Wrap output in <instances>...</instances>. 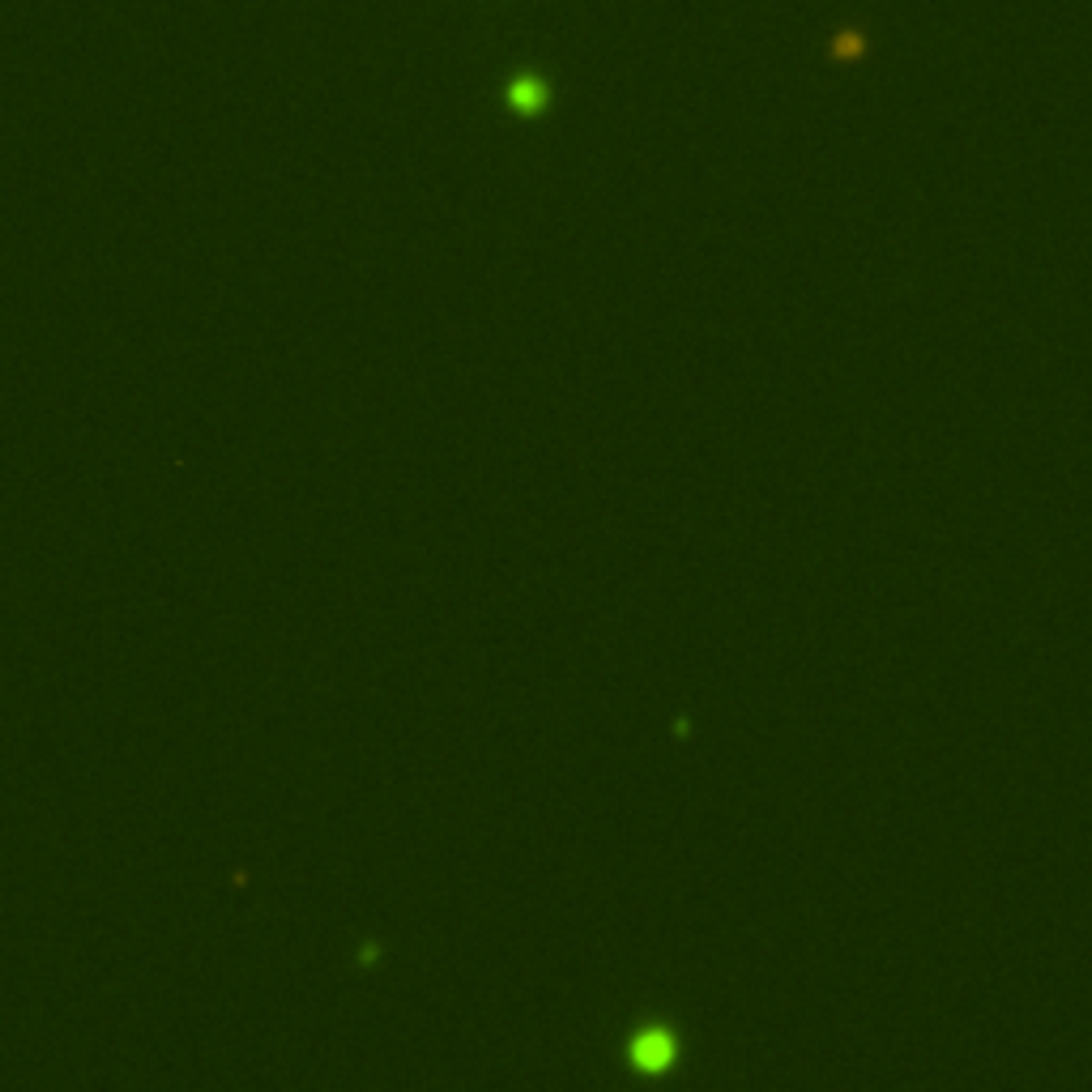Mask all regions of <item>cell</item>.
<instances>
[{
	"instance_id": "obj_1",
	"label": "cell",
	"mask_w": 1092,
	"mask_h": 1092,
	"mask_svg": "<svg viewBox=\"0 0 1092 1092\" xmlns=\"http://www.w3.org/2000/svg\"><path fill=\"white\" fill-rule=\"evenodd\" d=\"M509 103L517 107V112H526V116L543 112V107H546V86L538 82V77H521V82L509 90Z\"/></svg>"
}]
</instances>
